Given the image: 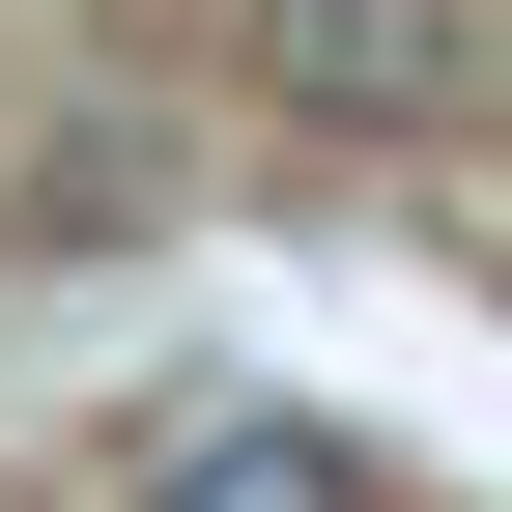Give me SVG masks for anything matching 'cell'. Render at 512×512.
Wrapping results in <instances>:
<instances>
[{"instance_id": "obj_1", "label": "cell", "mask_w": 512, "mask_h": 512, "mask_svg": "<svg viewBox=\"0 0 512 512\" xmlns=\"http://www.w3.org/2000/svg\"><path fill=\"white\" fill-rule=\"evenodd\" d=\"M285 143H456L484 114V0H228Z\"/></svg>"}, {"instance_id": "obj_2", "label": "cell", "mask_w": 512, "mask_h": 512, "mask_svg": "<svg viewBox=\"0 0 512 512\" xmlns=\"http://www.w3.org/2000/svg\"><path fill=\"white\" fill-rule=\"evenodd\" d=\"M143 512H370V456L313 399H171L143 427Z\"/></svg>"}]
</instances>
